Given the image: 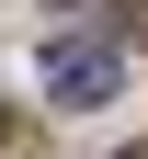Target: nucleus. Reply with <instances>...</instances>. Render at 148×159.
I'll list each match as a JSON object with an SVG mask.
<instances>
[{"mask_svg": "<svg viewBox=\"0 0 148 159\" xmlns=\"http://www.w3.org/2000/svg\"><path fill=\"white\" fill-rule=\"evenodd\" d=\"M125 91V57L103 46V34H57L46 46V102H69V114H103Z\"/></svg>", "mask_w": 148, "mask_h": 159, "instance_id": "f257e3e1", "label": "nucleus"}]
</instances>
